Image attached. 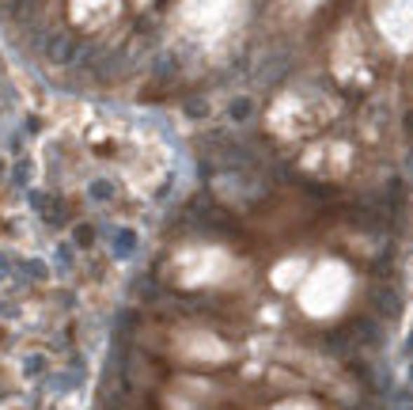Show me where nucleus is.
<instances>
[{"mask_svg":"<svg viewBox=\"0 0 413 410\" xmlns=\"http://www.w3.org/2000/svg\"><path fill=\"white\" fill-rule=\"evenodd\" d=\"M250 114H255V99H250V95H239V99L228 102V118H231V122H247Z\"/></svg>","mask_w":413,"mask_h":410,"instance_id":"f03ea898","label":"nucleus"},{"mask_svg":"<svg viewBox=\"0 0 413 410\" xmlns=\"http://www.w3.org/2000/svg\"><path fill=\"white\" fill-rule=\"evenodd\" d=\"M46 53H50L53 61H61V65H76V61H80V42H76V39H65V34H57V39L46 46Z\"/></svg>","mask_w":413,"mask_h":410,"instance_id":"f257e3e1","label":"nucleus"},{"mask_svg":"<svg viewBox=\"0 0 413 410\" xmlns=\"http://www.w3.org/2000/svg\"><path fill=\"white\" fill-rule=\"evenodd\" d=\"M91 194H99V198H110V194H114V186H110V183H95V186H91Z\"/></svg>","mask_w":413,"mask_h":410,"instance_id":"7ed1b4c3","label":"nucleus"}]
</instances>
